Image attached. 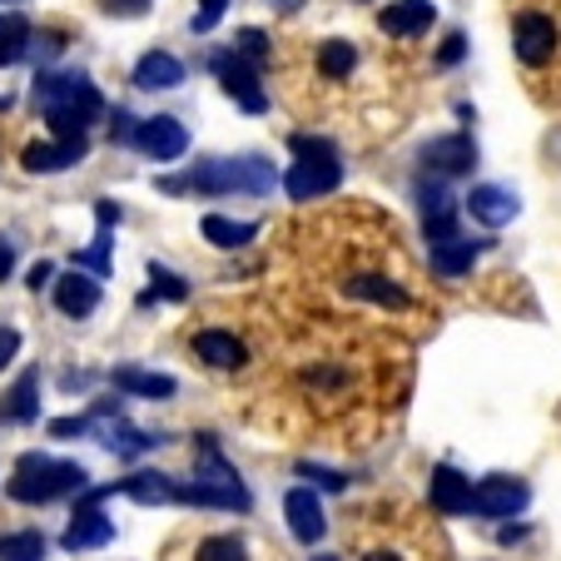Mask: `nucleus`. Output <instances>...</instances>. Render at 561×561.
Listing matches in <instances>:
<instances>
[{
	"instance_id": "nucleus-10",
	"label": "nucleus",
	"mask_w": 561,
	"mask_h": 561,
	"mask_svg": "<svg viewBox=\"0 0 561 561\" xmlns=\"http://www.w3.org/2000/svg\"><path fill=\"white\" fill-rule=\"evenodd\" d=\"M90 154V135H70V139H35V145H25L21 164L31 174H60V170H75L80 159Z\"/></svg>"
},
{
	"instance_id": "nucleus-18",
	"label": "nucleus",
	"mask_w": 561,
	"mask_h": 561,
	"mask_svg": "<svg viewBox=\"0 0 561 561\" xmlns=\"http://www.w3.org/2000/svg\"><path fill=\"white\" fill-rule=\"evenodd\" d=\"M194 358H204L209 368H244L249 348L224 329H204V333H194Z\"/></svg>"
},
{
	"instance_id": "nucleus-12",
	"label": "nucleus",
	"mask_w": 561,
	"mask_h": 561,
	"mask_svg": "<svg viewBox=\"0 0 561 561\" xmlns=\"http://www.w3.org/2000/svg\"><path fill=\"white\" fill-rule=\"evenodd\" d=\"M284 517H288V531H294L304 547H318L323 531H329V517H323V502H318L313 488H294L284 497Z\"/></svg>"
},
{
	"instance_id": "nucleus-13",
	"label": "nucleus",
	"mask_w": 561,
	"mask_h": 561,
	"mask_svg": "<svg viewBox=\"0 0 561 561\" xmlns=\"http://www.w3.org/2000/svg\"><path fill=\"white\" fill-rule=\"evenodd\" d=\"M423 164L433 174H443V180H457V174H472L477 164V145L467 135H443L433 139V145L423 149Z\"/></svg>"
},
{
	"instance_id": "nucleus-3",
	"label": "nucleus",
	"mask_w": 561,
	"mask_h": 561,
	"mask_svg": "<svg viewBox=\"0 0 561 561\" xmlns=\"http://www.w3.org/2000/svg\"><path fill=\"white\" fill-rule=\"evenodd\" d=\"M85 488H90V472L80 462H55L45 453H25L15 462L11 482H5V497L25 502V507H41V502L75 497V492H85Z\"/></svg>"
},
{
	"instance_id": "nucleus-35",
	"label": "nucleus",
	"mask_w": 561,
	"mask_h": 561,
	"mask_svg": "<svg viewBox=\"0 0 561 561\" xmlns=\"http://www.w3.org/2000/svg\"><path fill=\"white\" fill-rule=\"evenodd\" d=\"M229 11V0H199V15H194V35H209L214 25H219V15Z\"/></svg>"
},
{
	"instance_id": "nucleus-30",
	"label": "nucleus",
	"mask_w": 561,
	"mask_h": 561,
	"mask_svg": "<svg viewBox=\"0 0 561 561\" xmlns=\"http://www.w3.org/2000/svg\"><path fill=\"white\" fill-rule=\"evenodd\" d=\"M149 294L170 298V304H184V298H190V284H184L180 274H170L164 264H149Z\"/></svg>"
},
{
	"instance_id": "nucleus-22",
	"label": "nucleus",
	"mask_w": 561,
	"mask_h": 561,
	"mask_svg": "<svg viewBox=\"0 0 561 561\" xmlns=\"http://www.w3.org/2000/svg\"><path fill=\"white\" fill-rule=\"evenodd\" d=\"M115 492H125L129 502H139V507H164V502L174 497V477H164V472H129V477H119V488Z\"/></svg>"
},
{
	"instance_id": "nucleus-45",
	"label": "nucleus",
	"mask_w": 561,
	"mask_h": 561,
	"mask_svg": "<svg viewBox=\"0 0 561 561\" xmlns=\"http://www.w3.org/2000/svg\"><path fill=\"white\" fill-rule=\"evenodd\" d=\"M95 219H100V229H110V224H119V209H115V204H100Z\"/></svg>"
},
{
	"instance_id": "nucleus-4",
	"label": "nucleus",
	"mask_w": 561,
	"mask_h": 561,
	"mask_svg": "<svg viewBox=\"0 0 561 561\" xmlns=\"http://www.w3.org/2000/svg\"><path fill=\"white\" fill-rule=\"evenodd\" d=\"M512 50H517V60L527 65V70H547V65L561 55V25H557V15H547V11H517V21H512Z\"/></svg>"
},
{
	"instance_id": "nucleus-9",
	"label": "nucleus",
	"mask_w": 561,
	"mask_h": 561,
	"mask_svg": "<svg viewBox=\"0 0 561 561\" xmlns=\"http://www.w3.org/2000/svg\"><path fill=\"white\" fill-rule=\"evenodd\" d=\"M527 482H517V477H482L472 488V502H467V512H477V517H517L522 507H527Z\"/></svg>"
},
{
	"instance_id": "nucleus-20",
	"label": "nucleus",
	"mask_w": 561,
	"mask_h": 561,
	"mask_svg": "<svg viewBox=\"0 0 561 561\" xmlns=\"http://www.w3.org/2000/svg\"><path fill=\"white\" fill-rule=\"evenodd\" d=\"M135 85L139 90H174L184 85V60L170 50H149L145 60L135 65Z\"/></svg>"
},
{
	"instance_id": "nucleus-41",
	"label": "nucleus",
	"mask_w": 561,
	"mask_h": 561,
	"mask_svg": "<svg viewBox=\"0 0 561 561\" xmlns=\"http://www.w3.org/2000/svg\"><path fill=\"white\" fill-rule=\"evenodd\" d=\"M467 55V35H447V45L437 50V65H457Z\"/></svg>"
},
{
	"instance_id": "nucleus-33",
	"label": "nucleus",
	"mask_w": 561,
	"mask_h": 561,
	"mask_svg": "<svg viewBox=\"0 0 561 561\" xmlns=\"http://www.w3.org/2000/svg\"><path fill=\"white\" fill-rule=\"evenodd\" d=\"M199 557L204 561H233V557H244V541L239 537H209L199 547Z\"/></svg>"
},
{
	"instance_id": "nucleus-1",
	"label": "nucleus",
	"mask_w": 561,
	"mask_h": 561,
	"mask_svg": "<svg viewBox=\"0 0 561 561\" xmlns=\"http://www.w3.org/2000/svg\"><path fill=\"white\" fill-rule=\"evenodd\" d=\"M31 100L41 105V115L50 119V129L60 139L90 135V125L105 119V95H100L95 80L80 70H45L41 80H35Z\"/></svg>"
},
{
	"instance_id": "nucleus-2",
	"label": "nucleus",
	"mask_w": 561,
	"mask_h": 561,
	"mask_svg": "<svg viewBox=\"0 0 561 561\" xmlns=\"http://www.w3.org/2000/svg\"><path fill=\"white\" fill-rule=\"evenodd\" d=\"M274 164L259 154H239V159H204L194 170L159 180L164 194H268L274 190Z\"/></svg>"
},
{
	"instance_id": "nucleus-28",
	"label": "nucleus",
	"mask_w": 561,
	"mask_h": 561,
	"mask_svg": "<svg viewBox=\"0 0 561 561\" xmlns=\"http://www.w3.org/2000/svg\"><path fill=\"white\" fill-rule=\"evenodd\" d=\"M41 551H45L41 531H11V537H0V557L5 561H35Z\"/></svg>"
},
{
	"instance_id": "nucleus-37",
	"label": "nucleus",
	"mask_w": 561,
	"mask_h": 561,
	"mask_svg": "<svg viewBox=\"0 0 561 561\" xmlns=\"http://www.w3.org/2000/svg\"><path fill=\"white\" fill-rule=\"evenodd\" d=\"M90 427H95L90 417H55V423H50V437H65V443H70V437H85Z\"/></svg>"
},
{
	"instance_id": "nucleus-42",
	"label": "nucleus",
	"mask_w": 561,
	"mask_h": 561,
	"mask_svg": "<svg viewBox=\"0 0 561 561\" xmlns=\"http://www.w3.org/2000/svg\"><path fill=\"white\" fill-rule=\"evenodd\" d=\"M15 353H21V333H15V329H0V368H11Z\"/></svg>"
},
{
	"instance_id": "nucleus-43",
	"label": "nucleus",
	"mask_w": 561,
	"mask_h": 561,
	"mask_svg": "<svg viewBox=\"0 0 561 561\" xmlns=\"http://www.w3.org/2000/svg\"><path fill=\"white\" fill-rule=\"evenodd\" d=\"M11 274H15V244L5 239V233H0V284H5Z\"/></svg>"
},
{
	"instance_id": "nucleus-44",
	"label": "nucleus",
	"mask_w": 561,
	"mask_h": 561,
	"mask_svg": "<svg viewBox=\"0 0 561 561\" xmlns=\"http://www.w3.org/2000/svg\"><path fill=\"white\" fill-rule=\"evenodd\" d=\"M50 278H55V264H45V259H41V264L31 268V278H25V284H31V294H35V288H45Z\"/></svg>"
},
{
	"instance_id": "nucleus-21",
	"label": "nucleus",
	"mask_w": 561,
	"mask_h": 561,
	"mask_svg": "<svg viewBox=\"0 0 561 561\" xmlns=\"http://www.w3.org/2000/svg\"><path fill=\"white\" fill-rule=\"evenodd\" d=\"M110 382H115L119 392H129V398H154V403L159 398H174V388H180L170 373H149V368H115Z\"/></svg>"
},
{
	"instance_id": "nucleus-32",
	"label": "nucleus",
	"mask_w": 561,
	"mask_h": 561,
	"mask_svg": "<svg viewBox=\"0 0 561 561\" xmlns=\"http://www.w3.org/2000/svg\"><path fill=\"white\" fill-rule=\"evenodd\" d=\"M65 45H70V41H65V35L60 31H41V35H35L31 31V45H25V55H35V60H55V55H65Z\"/></svg>"
},
{
	"instance_id": "nucleus-7",
	"label": "nucleus",
	"mask_w": 561,
	"mask_h": 561,
	"mask_svg": "<svg viewBox=\"0 0 561 561\" xmlns=\"http://www.w3.org/2000/svg\"><path fill=\"white\" fill-rule=\"evenodd\" d=\"M343 184V164L339 154H298V164L284 174V190L294 199H323Z\"/></svg>"
},
{
	"instance_id": "nucleus-36",
	"label": "nucleus",
	"mask_w": 561,
	"mask_h": 561,
	"mask_svg": "<svg viewBox=\"0 0 561 561\" xmlns=\"http://www.w3.org/2000/svg\"><path fill=\"white\" fill-rule=\"evenodd\" d=\"M417 199H423V214L453 209V194H447V184H417Z\"/></svg>"
},
{
	"instance_id": "nucleus-5",
	"label": "nucleus",
	"mask_w": 561,
	"mask_h": 561,
	"mask_svg": "<svg viewBox=\"0 0 561 561\" xmlns=\"http://www.w3.org/2000/svg\"><path fill=\"white\" fill-rule=\"evenodd\" d=\"M105 497H115V488H85V507H75V522L60 537L65 551H95V547H105V541H115V522L100 512Z\"/></svg>"
},
{
	"instance_id": "nucleus-39",
	"label": "nucleus",
	"mask_w": 561,
	"mask_h": 561,
	"mask_svg": "<svg viewBox=\"0 0 561 561\" xmlns=\"http://www.w3.org/2000/svg\"><path fill=\"white\" fill-rule=\"evenodd\" d=\"M129 135H135V115H129V110H115V115H110V139H115V145H129Z\"/></svg>"
},
{
	"instance_id": "nucleus-31",
	"label": "nucleus",
	"mask_w": 561,
	"mask_h": 561,
	"mask_svg": "<svg viewBox=\"0 0 561 561\" xmlns=\"http://www.w3.org/2000/svg\"><path fill=\"white\" fill-rule=\"evenodd\" d=\"M110 244H115V239H110V229H100L95 233V249H80V254H75V268H90L95 278H105L110 274Z\"/></svg>"
},
{
	"instance_id": "nucleus-6",
	"label": "nucleus",
	"mask_w": 561,
	"mask_h": 561,
	"mask_svg": "<svg viewBox=\"0 0 561 561\" xmlns=\"http://www.w3.org/2000/svg\"><path fill=\"white\" fill-rule=\"evenodd\" d=\"M214 70H219L224 95L239 100L249 115H264L268 95H264V85H259V65H249L244 55H233V50H219V55H214Z\"/></svg>"
},
{
	"instance_id": "nucleus-23",
	"label": "nucleus",
	"mask_w": 561,
	"mask_h": 561,
	"mask_svg": "<svg viewBox=\"0 0 561 561\" xmlns=\"http://www.w3.org/2000/svg\"><path fill=\"white\" fill-rule=\"evenodd\" d=\"M427 249H433V268L443 278H462L467 268H472V259L482 254V244H477V239H462V233H453L443 244H427Z\"/></svg>"
},
{
	"instance_id": "nucleus-8",
	"label": "nucleus",
	"mask_w": 561,
	"mask_h": 561,
	"mask_svg": "<svg viewBox=\"0 0 561 561\" xmlns=\"http://www.w3.org/2000/svg\"><path fill=\"white\" fill-rule=\"evenodd\" d=\"M129 145H135L145 159H154V164H170V159H180L184 149H190V129H184L174 115H154V119H139Z\"/></svg>"
},
{
	"instance_id": "nucleus-40",
	"label": "nucleus",
	"mask_w": 561,
	"mask_h": 561,
	"mask_svg": "<svg viewBox=\"0 0 561 561\" xmlns=\"http://www.w3.org/2000/svg\"><path fill=\"white\" fill-rule=\"evenodd\" d=\"M294 154H339L329 139H313V135H294Z\"/></svg>"
},
{
	"instance_id": "nucleus-25",
	"label": "nucleus",
	"mask_w": 561,
	"mask_h": 561,
	"mask_svg": "<svg viewBox=\"0 0 561 561\" xmlns=\"http://www.w3.org/2000/svg\"><path fill=\"white\" fill-rule=\"evenodd\" d=\"M353 298H368V304H382V308H408V294L398 284H388V278H378V274H353L348 284Z\"/></svg>"
},
{
	"instance_id": "nucleus-17",
	"label": "nucleus",
	"mask_w": 561,
	"mask_h": 561,
	"mask_svg": "<svg viewBox=\"0 0 561 561\" xmlns=\"http://www.w3.org/2000/svg\"><path fill=\"white\" fill-rule=\"evenodd\" d=\"M35 413H41V373L25 368L15 388L0 398V423H35Z\"/></svg>"
},
{
	"instance_id": "nucleus-34",
	"label": "nucleus",
	"mask_w": 561,
	"mask_h": 561,
	"mask_svg": "<svg viewBox=\"0 0 561 561\" xmlns=\"http://www.w3.org/2000/svg\"><path fill=\"white\" fill-rule=\"evenodd\" d=\"M298 472H304V477H313V488H323V492H343V488H348V477H343V472H333V467H313V462H304V467H298Z\"/></svg>"
},
{
	"instance_id": "nucleus-29",
	"label": "nucleus",
	"mask_w": 561,
	"mask_h": 561,
	"mask_svg": "<svg viewBox=\"0 0 561 561\" xmlns=\"http://www.w3.org/2000/svg\"><path fill=\"white\" fill-rule=\"evenodd\" d=\"M229 50H233V55H244L249 65H259V70H264V65H268V50H274V45H268V35H264V31H254V25H249V31L233 35Z\"/></svg>"
},
{
	"instance_id": "nucleus-38",
	"label": "nucleus",
	"mask_w": 561,
	"mask_h": 561,
	"mask_svg": "<svg viewBox=\"0 0 561 561\" xmlns=\"http://www.w3.org/2000/svg\"><path fill=\"white\" fill-rule=\"evenodd\" d=\"M105 5V15H119V21H135V15L149 11V0H100Z\"/></svg>"
},
{
	"instance_id": "nucleus-16",
	"label": "nucleus",
	"mask_w": 561,
	"mask_h": 561,
	"mask_svg": "<svg viewBox=\"0 0 561 561\" xmlns=\"http://www.w3.org/2000/svg\"><path fill=\"white\" fill-rule=\"evenodd\" d=\"M55 308H60L65 318H90L100 308V278L85 274V268L65 274L60 284H55Z\"/></svg>"
},
{
	"instance_id": "nucleus-14",
	"label": "nucleus",
	"mask_w": 561,
	"mask_h": 561,
	"mask_svg": "<svg viewBox=\"0 0 561 561\" xmlns=\"http://www.w3.org/2000/svg\"><path fill=\"white\" fill-rule=\"evenodd\" d=\"M433 21H437V5H433V0H392L388 11H378V31L392 35V41L423 35Z\"/></svg>"
},
{
	"instance_id": "nucleus-24",
	"label": "nucleus",
	"mask_w": 561,
	"mask_h": 561,
	"mask_svg": "<svg viewBox=\"0 0 561 561\" xmlns=\"http://www.w3.org/2000/svg\"><path fill=\"white\" fill-rule=\"evenodd\" d=\"M254 233H259V224H249V219H224V214H204V239H209L214 249H244Z\"/></svg>"
},
{
	"instance_id": "nucleus-11",
	"label": "nucleus",
	"mask_w": 561,
	"mask_h": 561,
	"mask_svg": "<svg viewBox=\"0 0 561 561\" xmlns=\"http://www.w3.org/2000/svg\"><path fill=\"white\" fill-rule=\"evenodd\" d=\"M180 507H219V512H249V492L244 482H209V477H190V482H174V497Z\"/></svg>"
},
{
	"instance_id": "nucleus-27",
	"label": "nucleus",
	"mask_w": 561,
	"mask_h": 561,
	"mask_svg": "<svg viewBox=\"0 0 561 561\" xmlns=\"http://www.w3.org/2000/svg\"><path fill=\"white\" fill-rule=\"evenodd\" d=\"M353 65H358V50H353V41H323V50H318V70L329 75V80H343V75H353Z\"/></svg>"
},
{
	"instance_id": "nucleus-26",
	"label": "nucleus",
	"mask_w": 561,
	"mask_h": 561,
	"mask_svg": "<svg viewBox=\"0 0 561 561\" xmlns=\"http://www.w3.org/2000/svg\"><path fill=\"white\" fill-rule=\"evenodd\" d=\"M25 45H31V21L25 15H0V70L15 60H25Z\"/></svg>"
},
{
	"instance_id": "nucleus-15",
	"label": "nucleus",
	"mask_w": 561,
	"mask_h": 561,
	"mask_svg": "<svg viewBox=\"0 0 561 561\" xmlns=\"http://www.w3.org/2000/svg\"><path fill=\"white\" fill-rule=\"evenodd\" d=\"M517 194L502 190V184H477L472 194H467V214H472L477 224H488V229H502V224L517 219Z\"/></svg>"
},
{
	"instance_id": "nucleus-19",
	"label": "nucleus",
	"mask_w": 561,
	"mask_h": 561,
	"mask_svg": "<svg viewBox=\"0 0 561 561\" xmlns=\"http://www.w3.org/2000/svg\"><path fill=\"white\" fill-rule=\"evenodd\" d=\"M467 502H472V482H467L457 467H433V507L443 512V517H462Z\"/></svg>"
}]
</instances>
